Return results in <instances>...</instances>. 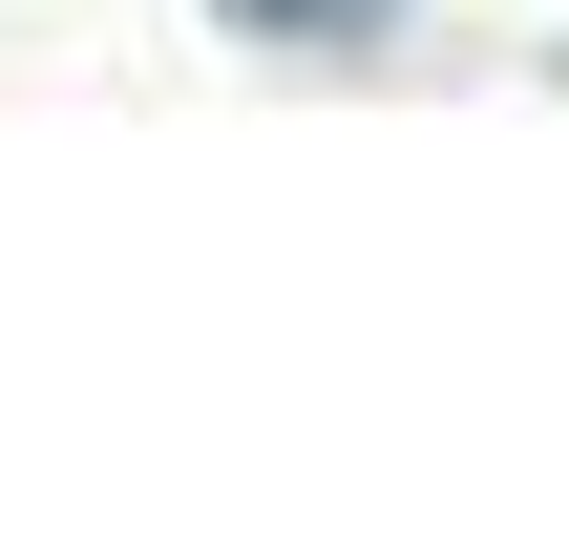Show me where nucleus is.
Returning <instances> with one entry per match:
<instances>
[{"label": "nucleus", "mask_w": 569, "mask_h": 548, "mask_svg": "<svg viewBox=\"0 0 569 548\" xmlns=\"http://www.w3.org/2000/svg\"><path fill=\"white\" fill-rule=\"evenodd\" d=\"M211 21H232V42H274V63H338V42H380L401 0H211Z\"/></svg>", "instance_id": "obj_1"}]
</instances>
